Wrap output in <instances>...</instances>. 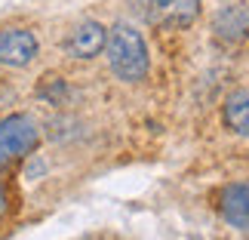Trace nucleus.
Returning <instances> with one entry per match:
<instances>
[{
    "label": "nucleus",
    "mask_w": 249,
    "mask_h": 240,
    "mask_svg": "<svg viewBox=\"0 0 249 240\" xmlns=\"http://www.w3.org/2000/svg\"><path fill=\"white\" fill-rule=\"evenodd\" d=\"M108 62H111V71L117 74L120 80L126 83H136L148 74V50H145V40L142 34L136 31L132 25H114L108 31Z\"/></svg>",
    "instance_id": "f257e3e1"
},
{
    "label": "nucleus",
    "mask_w": 249,
    "mask_h": 240,
    "mask_svg": "<svg viewBox=\"0 0 249 240\" xmlns=\"http://www.w3.org/2000/svg\"><path fill=\"white\" fill-rule=\"evenodd\" d=\"M132 6L157 28H188L200 16V0H132Z\"/></svg>",
    "instance_id": "f03ea898"
},
{
    "label": "nucleus",
    "mask_w": 249,
    "mask_h": 240,
    "mask_svg": "<svg viewBox=\"0 0 249 240\" xmlns=\"http://www.w3.org/2000/svg\"><path fill=\"white\" fill-rule=\"evenodd\" d=\"M37 139H40L37 123L31 117H25V114H13V117L0 120V166L28 154L37 145Z\"/></svg>",
    "instance_id": "7ed1b4c3"
},
{
    "label": "nucleus",
    "mask_w": 249,
    "mask_h": 240,
    "mask_svg": "<svg viewBox=\"0 0 249 240\" xmlns=\"http://www.w3.org/2000/svg\"><path fill=\"white\" fill-rule=\"evenodd\" d=\"M37 55V37L25 28H6L0 31V65L6 68H25Z\"/></svg>",
    "instance_id": "20e7f679"
},
{
    "label": "nucleus",
    "mask_w": 249,
    "mask_h": 240,
    "mask_svg": "<svg viewBox=\"0 0 249 240\" xmlns=\"http://www.w3.org/2000/svg\"><path fill=\"white\" fill-rule=\"evenodd\" d=\"M105 43H108V31L99 22H80L65 37V53L74 59H92L105 50Z\"/></svg>",
    "instance_id": "39448f33"
},
{
    "label": "nucleus",
    "mask_w": 249,
    "mask_h": 240,
    "mask_svg": "<svg viewBox=\"0 0 249 240\" xmlns=\"http://www.w3.org/2000/svg\"><path fill=\"white\" fill-rule=\"evenodd\" d=\"M218 206H222V216L234 228H249V182L228 185L218 197Z\"/></svg>",
    "instance_id": "423d86ee"
},
{
    "label": "nucleus",
    "mask_w": 249,
    "mask_h": 240,
    "mask_svg": "<svg viewBox=\"0 0 249 240\" xmlns=\"http://www.w3.org/2000/svg\"><path fill=\"white\" fill-rule=\"evenodd\" d=\"M215 34L222 40H243L249 37V6H228L215 16Z\"/></svg>",
    "instance_id": "0eeeda50"
},
{
    "label": "nucleus",
    "mask_w": 249,
    "mask_h": 240,
    "mask_svg": "<svg viewBox=\"0 0 249 240\" xmlns=\"http://www.w3.org/2000/svg\"><path fill=\"white\" fill-rule=\"evenodd\" d=\"M225 123L228 129L249 136V92H234L225 102Z\"/></svg>",
    "instance_id": "6e6552de"
},
{
    "label": "nucleus",
    "mask_w": 249,
    "mask_h": 240,
    "mask_svg": "<svg viewBox=\"0 0 249 240\" xmlns=\"http://www.w3.org/2000/svg\"><path fill=\"white\" fill-rule=\"evenodd\" d=\"M3 209H6V194H3V185H0V216H3Z\"/></svg>",
    "instance_id": "1a4fd4ad"
}]
</instances>
